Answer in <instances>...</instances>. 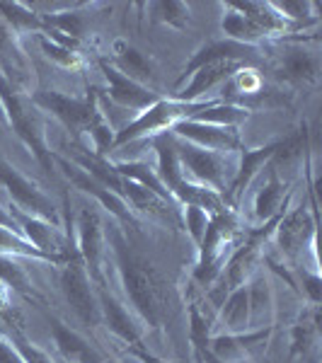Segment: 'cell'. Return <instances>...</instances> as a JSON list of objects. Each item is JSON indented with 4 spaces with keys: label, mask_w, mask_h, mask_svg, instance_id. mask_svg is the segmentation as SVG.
<instances>
[{
    "label": "cell",
    "mask_w": 322,
    "mask_h": 363,
    "mask_svg": "<svg viewBox=\"0 0 322 363\" xmlns=\"http://www.w3.org/2000/svg\"><path fill=\"white\" fill-rule=\"evenodd\" d=\"M112 255L124 291L140 322L150 330L165 327L172 310V296L162 274L145 257H140L119 230H112Z\"/></svg>",
    "instance_id": "cell-1"
},
{
    "label": "cell",
    "mask_w": 322,
    "mask_h": 363,
    "mask_svg": "<svg viewBox=\"0 0 322 363\" xmlns=\"http://www.w3.org/2000/svg\"><path fill=\"white\" fill-rule=\"evenodd\" d=\"M34 104L49 109L56 119H61L70 131L75 133V138L87 136L95 145L92 153L104 157L107 150H112L114 143V131L109 126L107 116H104L99 99L95 95H87L83 99L66 97L61 92H39L34 95Z\"/></svg>",
    "instance_id": "cell-2"
},
{
    "label": "cell",
    "mask_w": 322,
    "mask_h": 363,
    "mask_svg": "<svg viewBox=\"0 0 322 363\" xmlns=\"http://www.w3.org/2000/svg\"><path fill=\"white\" fill-rule=\"evenodd\" d=\"M245 235V228H240L238 216L233 213L231 206L211 216L209 228L199 242V264L194 272V279L199 286L211 289L218 281L221 272L233 257V252L240 245Z\"/></svg>",
    "instance_id": "cell-3"
},
{
    "label": "cell",
    "mask_w": 322,
    "mask_h": 363,
    "mask_svg": "<svg viewBox=\"0 0 322 363\" xmlns=\"http://www.w3.org/2000/svg\"><path fill=\"white\" fill-rule=\"evenodd\" d=\"M172 138L174 153H177V160L182 165V172L194 179V184H201L206 189L216 191L226 199L228 203V191L233 186V179H235L238 167L233 165L231 153H216V150H206L199 148V145L187 143L182 138Z\"/></svg>",
    "instance_id": "cell-4"
},
{
    "label": "cell",
    "mask_w": 322,
    "mask_h": 363,
    "mask_svg": "<svg viewBox=\"0 0 322 363\" xmlns=\"http://www.w3.org/2000/svg\"><path fill=\"white\" fill-rule=\"evenodd\" d=\"M0 109H3V114L8 116V121L13 124L17 136L25 140L29 145V150L34 153V157L42 162V167L46 172H56L54 153L46 148L42 121H39L37 112L32 109L29 99L22 97L8 80H0Z\"/></svg>",
    "instance_id": "cell-5"
},
{
    "label": "cell",
    "mask_w": 322,
    "mask_h": 363,
    "mask_svg": "<svg viewBox=\"0 0 322 363\" xmlns=\"http://www.w3.org/2000/svg\"><path fill=\"white\" fill-rule=\"evenodd\" d=\"M209 102H177V99H157L153 107H148L145 112H140L136 119L128 124L124 131H119L114 136L112 150L119 148V145H126L131 140L138 138H148V136H162V131H172V126H177L179 121L191 119L194 114L201 112Z\"/></svg>",
    "instance_id": "cell-6"
},
{
    "label": "cell",
    "mask_w": 322,
    "mask_h": 363,
    "mask_svg": "<svg viewBox=\"0 0 322 363\" xmlns=\"http://www.w3.org/2000/svg\"><path fill=\"white\" fill-rule=\"evenodd\" d=\"M58 281H61L63 296H66L68 306L73 308V313L78 315V320H83L85 325L97 327L102 322L99 320V298L95 289H92V279L75 247L70 250V257L61 264Z\"/></svg>",
    "instance_id": "cell-7"
},
{
    "label": "cell",
    "mask_w": 322,
    "mask_h": 363,
    "mask_svg": "<svg viewBox=\"0 0 322 363\" xmlns=\"http://www.w3.org/2000/svg\"><path fill=\"white\" fill-rule=\"evenodd\" d=\"M0 186L8 191V196L15 201V208L25 211L29 216H37L42 220H49L54 225H61V216H58L56 203L51 201V196H46L39 189L37 182L15 169L10 162L0 160Z\"/></svg>",
    "instance_id": "cell-8"
},
{
    "label": "cell",
    "mask_w": 322,
    "mask_h": 363,
    "mask_svg": "<svg viewBox=\"0 0 322 363\" xmlns=\"http://www.w3.org/2000/svg\"><path fill=\"white\" fill-rule=\"evenodd\" d=\"M318 211H315V199H310V206L306 201L301 206L284 211L279 218L274 235H277L279 252L289 262H296L308 247H315V225H318Z\"/></svg>",
    "instance_id": "cell-9"
},
{
    "label": "cell",
    "mask_w": 322,
    "mask_h": 363,
    "mask_svg": "<svg viewBox=\"0 0 322 363\" xmlns=\"http://www.w3.org/2000/svg\"><path fill=\"white\" fill-rule=\"evenodd\" d=\"M75 252L80 255L90 279L104 289V257H107V233L95 206H83L75 220Z\"/></svg>",
    "instance_id": "cell-10"
},
{
    "label": "cell",
    "mask_w": 322,
    "mask_h": 363,
    "mask_svg": "<svg viewBox=\"0 0 322 363\" xmlns=\"http://www.w3.org/2000/svg\"><path fill=\"white\" fill-rule=\"evenodd\" d=\"M272 335L274 327H262L243 335H211L209 351L218 363H257Z\"/></svg>",
    "instance_id": "cell-11"
},
{
    "label": "cell",
    "mask_w": 322,
    "mask_h": 363,
    "mask_svg": "<svg viewBox=\"0 0 322 363\" xmlns=\"http://www.w3.org/2000/svg\"><path fill=\"white\" fill-rule=\"evenodd\" d=\"M170 136L182 138V140H187V143L199 145V148L216 150V153H235V150L243 148L235 128L199 124V121H191V119L179 121L177 126H172Z\"/></svg>",
    "instance_id": "cell-12"
},
{
    "label": "cell",
    "mask_w": 322,
    "mask_h": 363,
    "mask_svg": "<svg viewBox=\"0 0 322 363\" xmlns=\"http://www.w3.org/2000/svg\"><path fill=\"white\" fill-rule=\"evenodd\" d=\"M54 165L61 167V172L66 174L70 184H75L78 189H83L85 194H92L97 199V203H102L104 208L112 211L119 220H124V223H131V220H133V211L128 208L116 194H112L109 189H104V186L99 184L95 177H90L83 167L75 165L73 160H68V157H63V155H54Z\"/></svg>",
    "instance_id": "cell-13"
},
{
    "label": "cell",
    "mask_w": 322,
    "mask_h": 363,
    "mask_svg": "<svg viewBox=\"0 0 322 363\" xmlns=\"http://www.w3.org/2000/svg\"><path fill=\"white\" fill-rule=\"evenodd\" d=\"M243 68H250L240 61H211L204 63L201 68H196L194 73L189 75V85L182 87L179 92H174L172 99L177 102H187V104H194L199 102V97H204L206 92H211L213 87L228 83L235 73H240Z\"/></svg>",
    "instance_id": "cell-14"
},
{
    "label": "cell",
    "mask_w": 322,
    "mask_h": 363,
    "mask_svg": "<svg viewBox=\"0 0 322 363\" xmlns=\"http://www.w3.org/2000/svg\"><path fill=\"white\" fill-rule=\"evenodd\" d=\"M99 68H102L104 80H107V85H109V90H107L109 99H114L119 107L131 109V112H145V109L153 107L157 99H160L157 92L148 90V87H140L133 83V80L124 78L109 61H102Z\"/></svg>",
    "instance_id": "cell-15"
},
{
    "label": "cell",
    "mask_w": 322,
    "mask_h": 363,
    "mask_svg": "<svg viewBox=\"0 0 322 363\" xmlns=\"http://www.w3.org/2000/svg\"><path fill=\"white\" fill-rule=\"evenodd\" d=\"M97 298H99V320L107 325V330L112 332L114 337H119L126 347L143 344V332H140L138 322L128 315V310L104 289H99Z\"/></svg>",
    "instance_id": "cell-16"
},
{
    "label": "cell",
    "mask_w": 322,
    "mask_h": 363,
    "mask_svg": "<svg viewBox=\"0 0 322 363\" xmlns=\"http://www.w3.org/2000/svg\"><path fill=\"white\" fill-rule=\"evenodd\" d=\"M49 325H51V335H54L58 354H61L68 363H107L104 354H99L83 335L70 330V327L63 325L61 320L51 318Z\"/></svg>",
    "instance_id": "cell-17"
},
{
    "label": "cell",
    "mask_w": 322,
    "mask_h": 363,
    "mask_svg": "<svg viewBox=\"0 0 322 363\" xmlns=\"http://www.w3.org/2000/svg\"><path fill=\"white\" fill-rule=\"evenodd\" d=\"M289 186L286 182L279 177L274 165L269 162V179L267 184L260 189V194L255 196V218L260 223H267V220L277 218L286 211V203H289Z\"/></svg>",
    "instance_id": "cell-18"
},
{
    "label": "cell",
    "mask_w": 322,
    "mask_h": 363,
    "mask_svg": "<svg viewBox=\"0 0 322 363\" xmlns=\"http://www.w3.org/2000/svg\"><path fill=\"white\" fill-rule=\"evenodd\" d=\"M112 66L119 70L124 78L133 80L140 87H148V90L155 92V70L148 63L140 51H136L133 46H124L116 44V54L112 56Z\"/></svg>",
    "instance_id": "cell-19"
},
{
    "label": "cell",
    "mask_w": 322,
    "mask_h": 363,
    "mask_svg": "<svg viewBox=\"0 0 322 363\" xmlns=\"http://www.w3.org/2000/svg\"><path fill=\"white\" fill-rule=\"evenodd\" d=\"M281 75L294 83H315L320 75V58L303 46H289L281 56Z\"/></svg>",
    "instance_id": "cell-20"
},
{
    "label": "cell",
    "mask_w": 322,
    "mask_h": 363,
    "mask_svg": "<svg viewBox=\"0 0 322 363\" xmlns=\"http://www.w3.org/2000/svg\"><path fill=\"white\" fill-rule=\"evenodd\" d=\"M231 5L235 10H240L243 15H248L250 20H252L255 25L265 32V37H279V34H286L291 27H294L284 15L274 10L272 3H255V0H245V3H231Z\"/></svg>",
    "instance_id": "cell-21"
},
{
    "label": "cell",
    "mask_w": 322,
    "mask_h": 363,
    "mask_svg": "<svg viewBox=\"0 0 322 363\" xmlns=\"http://www.w3.org/2000/svg\"><path fill=\"white\" fill-rule=\"evenodd\" d=\"M318 351V306L301 315V320L291 330V356L301 361L313 359Z\"/></svg>",
    "instance_id": "cell-22"
},
{
    "label": "cell",
    "mask_w": 322,
    "mask_h": 363,
    "mask_svg": "<svg viewBox=\"0 0 322 363\" xmlns=\"http://www.w3.org/2000/svg\"><path fill=\"white\" fill-rule=\"evenodd\" d=\"M223 32L228 34V39H231V42H238V44H245V46H255V49H257V42L267 39L265 32H262V29L257 27L248 15H243L240 10L233 8L231 3H228V13L223 17Z\"/></svg>",
    "instance_id": "cell-23"
},
{
    "label": "cell",
    "mask_w": 322,
    "mask_h": 363,
    "mask_svg": "<svg viewBox=\"0 0 322 363\" xmlns=\"http://www.w3.org/2000/svg\"><path fill=\"white\" fill-rule=\"evenodd\" d=\"M0 20L13 34L20 32H42L44 20L25 3H0Z\"/></svg>",
    "instance_id": "cell-24"
},
{
    "label": "cell",
    "mask_w": 322,
    "mask_h": 363,
    "mask_svg": "<svg viewBox=\"0 0 322 363\" xmlns=\"http://www.w3.org/2000/svg\"><path fill=\"white\" fill-rule=\"evenodd\" d=\"M0 281H3L10 291H15V294H20L22 298H27V301H34V298H37L32 284H29L25 267H22L15 257L0 255Z\"/></svg>",
    "instance_id": "cell-25"
},
{
    "label": "cell",
    "mask_w": 322,
    "mask_h": 363,
    "mask_svg": "<svg viewBox=\"0 0 322 363\" xmlns=\"http://www.w3.org/2000/svg\"><path fill=\"white\" fill-rule=\"evenodd\" d=\"M150 10L155 13V20L172 29L189 27V8L179 0H167V3H150Z\"/></svg>",
    "instance_id": "cell-26"
},
{
    "label": "cell",
    "mask_w": 322,
    "mask_h": 363,
    "mask_svg": "<svg viewBox=\"0 0 322 363\" xmlns=\"http://www.w3.org/2000/svg\"><path fill=\"white\" fill-rule=\"evenodd\" d=\"M10 342H13V347L20 351V356L25 359V363H54V359H51L46 351H42L37 347V344H32L29 339L25 337V332L20 330V327H10Z\"/></svg>",
    "instance_id": "cell-27"
},
{
    "label": "cell",
    "mask_w": 322,
    "mask_h": 363,
    "mask_svg": "<svg viewBox=\"0 0 322 363\" xmlns=\"http://www.w3.org/2000/svg\"><path fill=\"white\" fill-rule=\"evenodd\" d=\"M39 44H42V51L46 54V58H51V61L58 63V66H63V68H78L80 66V58H78L75 51H70V49H66V46L51 42L46 34H39Z\"/></svg>",
    "instance_id": "cell-28"
},
{
    "label": "cell",
    "mask_w": 322,
    "mask_h": 363,
    "mask_svg": "<svg viewBox=\"0 0 322 363\" xmlns=\"http://www.w3.org/2000/svg\"><path fill=\"white\" fill-rule=\"evenodd\" d=\"M184 208V225H187V230H189V235L196 240V242H201V238H204V233H206V228H209V220H211V213L209 211H204V208H199V206H182Z\"/></svg>",
    "instance_id": "cell-29"
},
{
    "label": "cell",
    "mask_w": 322,
    "mask_h": 363,
    "mask_svg": "<svg viewBox=\"0 0 322 363\" xmlns=\"http://www.w3.org/2000/svg\"><path fill=\"white\" fill-rule=\"evenodd\" d=\"M274 5V10L277 13H281L286 17V20H298V22H303V20H308V22H315L318 17H315L310 10L315 8L313 3H298V0H286V3H272Z\"/></svg>",
    "instance_id": "cell-30"
},
{
    "label": "cell",
    "mask_w": 322,
    "mask_h": 363,
    "mask_svg": "<svg viewBox=\"0 0 322 363\" xmlns=\"http://www.w3.org/2000/svg\"><path fill=\"white\" fill-rule=\"evenodd\" d=\"M0 363H25L20 356V351L13 347V342L5 337H0Z\"/></svg>",
    "instance_id": "cell-31"
},
{
    "label": "cell",
    "mask_w": 322,
    "mask_h": 363,
    "mask_svg": "<svg viewBox=\"0 0 322 363\" xmlns=\"http://www.w3.org/2000/svg\"><path fill=\"white\" fill-rule=\"evenodd\" d=\"M128 354L136 356V359H138V361H143V363H167V361L157 359L153 351H148V349L143 347V344H136V347H128Z\"/></svg>",
    "instance_id": "cell-32"
},
{
    "label": "cell",
    "mask_w": 322,
    "mask_h": 363,
    "mask_svg": "<svg viewBox=\"0 0 322 363\" xmlns=\"http://www.w3.org/2000/svg\"><path fill=\"white\" fill-rule=\"evenodd\" d=\"M5 332H10V327H8V322L0 318V337H5Z\"/></svg>",
    "instance_id": "cell-33"
},
{
    "label": "cell",
    "mask_w": 322,
    "mask_h": 363,
    "mask_svg": "<svg viewBox=\"0 0 322 363\" xmlns=\"http://www.w3.org/2000/svg\"><path fill=\"white\" fill-rule=\"evenodd\" d=\"M0 114H3V109H0Z\"/></svg>",
    "instance_id": "cell-34"
}]
</instances>
